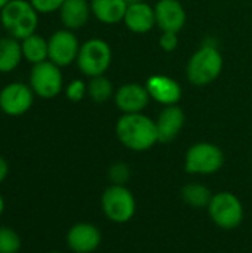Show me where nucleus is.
I'll return each instance as SVG.
<instances>
[{"mask_svg": "<svg viewBox=\"0 0 252 253\" xmlns=\"http://www.w3.org/2000/svg\"><path fill=\"white\" fill-rule=\"evenodd\" d=\"M108 181L113 185H128L132 176V169L126 162H114L107 172Z\"/></svg>", "mask_w": 252, "mask_h": 253, "instance_id": "b1692460", "label": "nucleus"}, {"mask_svg": "<svg viewBox=\"0 0 252 253\" xmlns=\"http://www.w3.org/2000/svg\"><path fill=\"white\" fill-rule=\"evenodd\" d=\"M22 248L19 234L10 227H0V253H18Z\"/></svg>", "mask_w": 252, "mask_h": 253, "instance_id": "5701e85b", "label": "nucleus"}, {"mask_svg": "<svg viewBox=\"0 0 252 253\" xmlns=\"http://www.w3.org/2000/svg\"><path fill=\"white\" fill-rule=\"evenodd\" d=\"M113 61V52L110 44L102 39H89L80 44L77 55V67L86 77L104 76Z\"/></svg>", "mask_w": 252, "mask_h": 253, "instance_id": "0eeeda50", "label": "nucleus"}, {"mask_svg": "<svg viewBox=\"0 0 252 253\" xmlns=\"http://www.w3.org/2000/svg\"><path fill=\"white\" fill-rule=\"evenodd\" d=\"M186 123L184 111L175 105H166L156 119V129L160 144H169L177 139Z\"/></svg>", "mask_w": 252, "mask_h": 253, "instance_id": "4468645a", "label": "nucleus"}, {"mask_svg": "<svg viewBox=\"0 0 252 253\" xmlns=\"http://www.w3.org/2000/svg\"><path fill=\"white\" fill-rule=\"evenodd\" d=\"M123 22L126 28L135 34H144L154 28L156 25V15L154 7H151L146 1L128 4Z\"/></svg>", "mask_w": 252, "mask_h": 253, "instance_id": "dca6fc26", "label": "nucleus"}, {"mask_svg": "<svg viewBox=\"0 0 252 253\" xmlns=\"http://www.w3.org/2000/svg\"><path fill=\"white\" fill-rule=\"evenodd\" d=\"M91 9L100 22L114 25L123 21L128 3L126 0H91Z\"/></svg>", "mask_w": 252, "mask_h": 253, "instance_id": "a211bd4d", "label": "nucleus"}, {"mask_svg": "<svg viewBox=\"0 0 252 253\" xmlns=\"http://www.w3.org/2000/svg\"><path fill=\"white\" fill-rule=\"evenodd\" d=\"M102 242L101 230L86 221L76 222L65 234V243L73 253H94Z\"/></svg>", "mask_w": 252, "mask_h": 253, "instance_id": "9b49d317", "label": "nucleus"}, {"mask_svg": "<svg viewBox=\"0 0 252 253\" xmlns=\"http://www.w3.org/2000/svg\"><path fill=\"white\" fill-rule=\"evenodd\" d=\"M34 96L30 84L12 82L0 90V110L10 117L24 116L33 107Z\"/></svg>", "mask_w": 252, "mask_h": 253, "instance_id": "1a4fd4ad", "label": "nucleus"}, {"mask_svg": "<svg viewBox=\"0 0 252 253\" xmlns=\"http://www.w3.org/2000/svg\"><path fill=\"white\" fill-rule=\"evenodd\" d=\"M3 212H4V199H3V196L0 194V218H1V215H3Z\"/></svg>", "mask_w": 252, "mask_h": 253, "instance_id": "c85d7f7f", "label": "nucleus"}, {"mask_svg": "<svg viewBox=\"0 0 252 253\" xmlns=\"http://www.w3.org/2000/svg\"><path fill=\"white\" fill-rule=\"evenodd\" d=\"M48 49L49 61H52L58 67H67L76 62L80 50V43L71 30L62 28L50 34V37L48 39Z\"/></svg>", "mask_w": 252, "mask_h": 253, "instance_id": "9d476101", "label": "nucleus"}, {"mask_svg": "<svg viewBox=\"0 0 252 253\" xmlns=\"http://www.w3.org/2000/svg\"><path fill=\"white\" fill-rule=\"evenodd\" d=\"M64 1L65 0H30L33 7L39 13H52L55 10H59Z\"/></svg>", "mask_w": 252, "mask_h": 253, "instance_id": "a878e982", "label": "nucleus"}, {"mask_svg": "<svg viewBox=\"0 0 252 253\" xmlns=\"http://www.w3.org/2000/svg\"><path fill=\"white\" fill-rule=\"evenodd\" d=\"M146 84L125 83L114 92V104L123 114L143 113L150 102Z\"/></svg>", "mask_w": 252, "mask_h": 253, "instance_id": "f8f14e48", "label": "nucleus"}, {"mask_svg": "<svg viewBox=\"0 0 252 253\" xmlns=\"http://www.w3.org/2000/svg\"><path fill=\"white\" fill-rule=\"evenodd\" d=\"M9 1H10V0H0V10H1V9H3Z\"/></svg>", "mask_w": 252, "mask_h": 253, "instance_id": "c756f323", "label": "nucleus"}, {"mask_svg": "<svg viewBox=\"0 0 252 253\" xmlns=\"http://www.w3.org/2000/svg\"><path fill=\"white\" fill-rule=\"evenodd\" d=\"M146 87H147L150 98L163 107L178 104V101L181 99V93H183L180 83L175 79L169 76H163V74H154L149 77L146 82Z\"/></svg>", "mask_w": 252, "mask_h": 253, "instance_id": "ddd939ff", "label": "nucleus"}, {"mask_svg": "<svg viewBox=\"0 0 252 253\" xmlns=\"http://www.w3.org/2000/svg\"><path fill=\"white\" fill-rule=\"evenodd\" d=\"M0 24L9 36L22 40L36 33L39 12L33 7L30 0H10L0 10Z\"/></svg>", "mask_w": 252, "mask_h": 253, "instance_id": "7ed1b4c3", "label": "nucleus"}, {"mask_svg": "<svg viewBox=\"0 0 252 253\" xmlns=\"http://www.w3.org/2000/svg\"><path fill=\"white\" fill-rule=\"evenodd\" d=\"M156 25L162 31L178 33L186 25V9L180 0H159L154 6Z\"/></svg>", "mask_w": 252, "mask_h": 253, "instance_id": "2eb2a0df", "label": "nucleus"}, {"mask_svg": "<svg viewBox=\"0 0 252 253\" xmlns=\"http://www.w3.org/2000/svg\"><path fill=\"white\" fill-rule=\"evenodd\" d=\"M48 253H62V252H59V251H50V252H48Z\"/></svg>", "mask_w": 252, "mask_h": 253, "instance_id": "2f4dec72", "label": "nucleus"}, {"mask_svg": "<svg viewBox=\"0 0 252 253\" xmlns=\"http://www.w3.org/2000/svg\"><path fill=\"white\" fill-rule=\"evenodd\" d=\"M92 13L91 3L88 0H65L59 9V18L67 30H79L85 27Z\"/></svg>", "mask_w": 252, "mask_h": 253, "instance_id": "f3484780", "label": "nucleus"}, {"mask_svg": "<svg viewBox=\"0 0 252 253\" xmlns=\"http://www.w3.org/2000/svg\"><path fill=\"white\" fill-rule=\"evenodd\" d=\"M224 151L212 142H196L189 147L184 156V170L190 175L209 176L224 166Z\"/></svg>", "mask_w": 252, "mask_h": 253, "instance_id": "423d86ee", "label": "nucleus"}, {"mask_svg": "<svg viewBox=\"0 0 252 253\" xmlns=\"http://www.w3.org/2000/svg\"><path fill=\"white\" fill-rule=\"evenodd\" d=\"M7 175H9V165L6 159L0 156V184L7 178Z\"/></svg>", "mask_w": 252, "mask_h": 253, "instance_id": "cd10ccee", "label": "nucleus"}, {"mask_svg": "<svg viewBox=\"0 0 252 253\" xmlns=\"http://www.w3.org/2000/svg\"><path fill=\"white\" fill-rule=\"evenodd\" d=\"M101 211L113 224H128L137 213V200L126 185L110 184L101 194Z\"/></svg>", "mask_w": 252, "mask_h": 253, "instance_id": "39448f33", "label": "nucleus"}, {"mask_svg": "<svg viewBox=\"0 0 252 253\" xmlns=\"http://www.w3.org/2000/svg\"><path fill=\"white\" fill-rule=\"evenodd\" d=\"M88 95L94 102L102 104L114 95L113 84L105 76L92 77L88 83Z\"/></svg>", "mask_w": 252, "mask_h": 253, "instance_id": "4be33fe9", "label": "nucleus"}, {"mask_svg": "<svg viewBox=\"0 0 252 253\" xmlns=\"http://www.w3.org/2000/svg\"><path fill=\"white\" fill-rule=\"evenodd\" d=\"M183 202L193 209H206L214 193L202 182H189L180 193Z\"/></svg>", "mask_w": 252, "mask_h": 253, "instance_id": "412c9836", "label": "nucleus"}, {"mask_svg": "<svg viewBox=\"0 0 252 253\" xmlns=\"http://www.w3.org/2000/svg\"><path fill=\"white\" fill-rule=\"evenodd\" d=\"M62 86L64 79L61 67L49 59L33 65L30 73V87L36 96L42 99H53L61 93Z\"/></svg>", "mask_w": 252, "mask_h": 253, "instance_id": "6e6552de", "label": "nucleus"}, {"mask_svg": "<svg viewBox=\"0 0 252 253\" xmlns=\"http://www.w3.org/2000/svg\"><path fill=\"white\" fill-rule=\"evenodd\" d=\"M114 130L119 142L135 153L149 151L159 142L156 120L143 113L122 114Z\"/></svg>", "mask_w": 252, "mask_h": 253, "instance_id": "f257e3e1", "label": "nucleus"}, {"mask_svg": "<svg viewBox=\"0 0 252 253\" xmlns=\"http://www.w3.org/2000/svg\"><path fill=\"white\" fill-rule=\"evenodd\" d=\"M22 59L21 40L12 36L0 37V73L6 74L16 70Z\"/></svg>", "mask_w": 252, "mask_h": 253, "instance_id": "6ab92c4d", "label": "nucleus"}, {"mask_svg": "<svg viewBox=\"0 0 252 253\" xmlns=\"http://www.w3.org/2000/svg\"><path fill=\"white\" fill-rule=\"evenodd\" d=\"M140 1H144V0H126L128 4H132V3H140Z\"/></svg>", "mask_w": 252, "mask_h": 253, "instance_id": "7c9ffc66", "label": "nucleus"}, {"mask_svg": "<svg viewBox=\"0 0 252 253\" xmlns=\"http://www.w3.org/2000/svg\"><path fill=\"white\" fill-rule=\"evenodd\" d=\"M206 211L212 224L224 231L239 228L245 218L244 203L232 191L214 193Z\"/></svg>", "mask_w": 252, "mask_h": 253, "instance_id": "20e7f679", "label": "nucleus"}, {"mask_svg": "<svg viewBox=\"0 0 252 253\" xmlns=\"http://www.w3.org/2000/svg\"><path fill=\"white\" fill-rule=\"evenodd\" d=\"M21 49H22V58L33 65L48 61V56H49L48 40L43 39V36L37 33L22 39Z\"/></svg>", "mask_w": 252, "mask_h": 253, "instance_id": "aec40b11", "label": "nucleus"}, {"mask_svg": "<svg viewBox=\"0 0 252 253\" xmlns=\"http://www.w3.org/2000/svg\"><path fill=\"white\" fill-rule=\"evenodd\" d=\"M178 43H180L178 33L162 31V36L159 39V46L162 47V50H165V52H174L178 47Z\"/></svg>", "mask_w": 252, "mask_h": 253, "instance_id": "bb28decb", "label": "nucleus"}, {"mask_svg": "<svg viewBox=\"0 0 252 253\" xmlns=\"http://www.w3.org/2000/svg\"><path fill=\"white\" fill-rule=\"evenodd\" d=\"M0 31H1V24H0Z\"/></svg>", "mask_w": 252, "mask_h": 253, "instance_id": "473e14b6", "label": "nucleus"}, {"mask_svg": "<svg viewBox=\"0 0 252 253\" xmlns=\"http://www.w3.org/2000/svg\"><path fill=\"white\" fill-rule=\"evenodd\" d=\"M86 93H88V84H85V82L80 79L71 80L65 87V96L71 102H80Z\"/></svg>", "mask_w": 252, "mask_h": 253, "instance_id": "393cba45", "label": "nucleus"}, {"mask_svg": "<svg viewBox=\"0 0 252 253\" xmlns=\"http://www.w3.org/2000/svg\"><path fill=\"white\" fill-rule=\"evenodd\" d=\"M224 59L215 44L203 43L189 59L186 74L195 86H208L214 83L223 71Z\"/></svg>", "mask_w": 252, "mask_h": 253, "instance_id": "f03ea898", "label": "nucleus"}]
</instances>
